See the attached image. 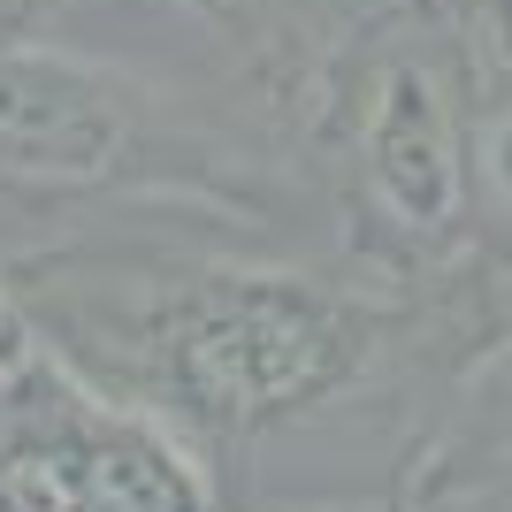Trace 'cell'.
<instances>
[{"instance_id": "2", "label": "cell", "mask_w": 512, "mask_h": 512, "mask_svg": "<svg viewBox=\"0 0 512 512\" xmlns=\"http://www.w3.org/2000/svg\"><path fill=\"white\" fill-rule=\"evenodd\" d=\"M482 54L444 0H398L276 92V138L321 253L428 283L474 253Z\"/></svg>"}, {"instance_id": "3", "label": "cell", "mask_w": 512, "mask_h": 512, "mask_svg": "<svg viewBox=\"0 0 512 512\" xmlns=\"http://www.w3.org/2000/svg\"><path fill=\"white\" fill-rule=\"evenodd\" d=\"M85 8H146V16H161L153 23V46H138V62L214 69V77H230V85L253 92L268 130H276V92L291 85L299 69H314L337 39H352L360 23L398 8V0H85ZM85 8H77V16H85Z\"/></svg>"}, {"instance_id": "8", "label": "cell", "mask_w": 512, "mask_h": 512, "mask_svg": "<svg viewBox=\"0 0 512 512\" xmlns=\"http://www.w3.org/2000/svg\"><path fill=\"white\" fill-rule=\"evenodd\" d=\"M352 512H406V505H352Z\"/></svg>"}, {"instance_id": "7", "label": "cell", "mask_w": 512, "mask_h": 512, "mask_svg": "<svg viewBox=\"0 0 512 512\" xmlns=\"http://www.w3.org/2000/svg\"><path fill=\"white\" fill-rule=\"evenodd\" d=\"M406 512H512V490H467V482H421Z\"/></svg>"}, {"instance_id": "4", "label": "cell", "mask_w": 512, "mask_h": 512, "mask_svg": "<svg viewBox=\"0 0 512 512\" xmlns=\"http://www.w3.org/2000/svg\"><path fill=\"white\" fill-rule=\"evenodd\" d=\"M421 482H467V490H512V321L490 344V360L451 398L444 436L428 451ZM413 482V490H421Z\"/></svg>"}, {"instance_id": "1", "label": "cell", "mask_w": 512, "mask_h": 512, "mask_svg": "<svg viewBox=\"0 0 512 512\" xmlns=\"http://www.w3.org/2000/svg\"><path fill=\"white\" fill-rule=\"evenodd\" d=\"M0 299L230 512H352L413 497L451 398L512 321V268L467 253L383 283L214 199L107 192L0 199Z\"/></svg>"}, {"instance_id": "6", "label": "cell", "mask_w": 512, "mask_h": 512, "mask_svg": "<svg viewBox=\"0 0 512 512\" xmlns=\"http://www.w3.org/2000/svg\"><path fill=\"white\" fill-rule=\"evenodd\" d=\"M451 16H459V31L474 39V54H482V69H512V0H444Z\"/></svg>"}, {"instance_id": "5", "label": "cell", "mask_w": 512, "mask_h": 512, "mask_svg": "<svg viewBox=\"0 0 512 512\" xmlns=\"http://www.w3.org/2000/svg\"><path fill=\"white\" fill-rule=\"evenodd\" d=\"M474 253L512 268V69L482 77L474 100V214H467Z\"/></svg>"}]
</instances>
